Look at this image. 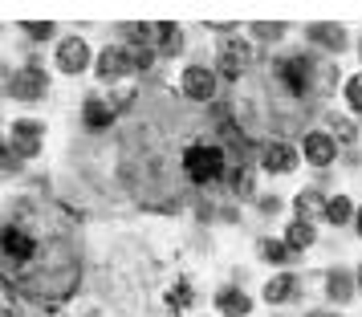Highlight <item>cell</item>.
Listing matches in <instances>:
<instances>
[{"label":"cell","mask_w":362,"mask_h":317,"mask_svg":"<svg viewBox=\"0 0 362 317\" xmlns=\"http://www.w3.org/2000/svg\"><path fill=\"white\" fill-rule=\"evenodd\" d=\"M354 293H358V285H354V273L350 268H329L326 273V297L334 301V305H346V301H354Z\"/></svg>","instance_id":"cell-14"},{"label":"cell","mask_w":362,"mask_h":317,"mask_svg":"<svg viewBox=\"0 0 362 317\" xmlns=\"http://www.w3.org/2000/svg\"><path fill=\"white\" fill-rule=\"evenodd\" d=\"M216 309L224 317H248L252 313V297H248L240 285H224V289L216 293Z\"/></svg>","instance_id":"cell-13"},{"label":"cell","mask_w":362,"mask_h":317,"mask_svg":"<svg viewBox=\"0 0 362 317\" xmlns=\"http://www.w3.org/2000/svg\"><path fill=\"white\" fill-rule=\"evenodd\" d=\"M0 317H25V305H21V293L13 285L0 281Z\"/></svg>","instance_id":"cell-24"},{"label":"cell","mask_w":362,"mask_h":317,"mask_svg":"<svg viewBox=\"0 0 362 317\" xmlns=\"http://www.w3.org/2000/svg\"><path fill=\"white\" fill-rule=\"evenodd\" d=\"M326 122H329V138H334L338 147H346V155H354V143H358V126H354L350 118H342V114H329Z\"/></svg>","instance_id":"cell-20"},{"label":"cell","mask_w":362,"mask_h":317,"mask_svg":"<svg viewBox=\"0 0 362 317\" xmlns=\"http://www.w3.org/2000/svg\"><path fill=\"white\" fill-rule=\"evenodd\" d=\"M257 208H261L264 216H277V212L285 208V203H281L277 196H257Z\"/></svg>","instance_id":"cell-31"},{"label":"cell","mask_w":362,"mask_h":317,"mask_svg":"<svg viewBox=\"0 0 362 317\" xmlns=\"http://www.w3.org/2000/svg\"><path fill=\"white\" fill-rule=\"evenodd\" d=\"M354 232L362 236V208H358V212H354Z\"/></svg>","instance_id":"cell-32"},{"label":"cell","mask_w":362,"mask_h":317,"mask_svg":"<svg viewBox=\"0 0 362 317\" xmlns=\"http://www.w3.org/2000/svg\"><path fill=\"white\" fill-rule=\"evenodd\" d=\"M305 317H334V313H322V309H313V313H305Z\"/></svg>","instance_id":"cell-34"},{"label":"cell","mask_w":362,"mask_h":317,"mask_svg":"<svg viewBox=\"0 0 362 317\" xmlns=\"http://www.w3.org/2000/svg\"><path fill=\"white\" fill-rule=\"evenodd\" d=\"M180 94L187 102H212L216 98V69L208 66H187L183 69V78H180Z\"/></svg>","instance_id":"cell-5"},{"label":"cell","mask_w":362,"mask_h":317,"mask_svg":"<svg viewBox=\"0 0 362 317\" xmlns=\"http://www.w3.org/2000/svg\"><path fill=\"white\" fill-rule=\"evenodd\" d=\"M354 285H358V293H362V265H358V273H354Z\"/></svg>","instance_id":"cell-33"},{"label":"cell","mask_w":362,"mask_h":317,"mask_svg":"<svg viewBox=\"0 0 362 317\" xmlns=\"http://www.w3.org/2000/svg\"><path fill=\"white\" fill-rule=\"evenodd\" d=\"M21 163H25V159L13 150V143H4V138H0V171H21Z\"/></svg>","instance_id":"cell-28"},{"label":"cell","mask_w":362,"mask_h":317,"mask_svg":"<svg viewBox=\"0 0 362 317\" xmlns=\"http://www.w3.org/2000/svg\"><path fill=\"white\" fill-rule=\"evenodd\" d=\"M257 256H261L264 265H289V261H293L289 244L277 240V236H261V240H257Z\"/></svg>","instance_id":"cell-19"},{"label":"cell","mask_w":362,"mask_h":317,"mask_svg":"<svg viewBox=\"0 0 362 317\" xmlns=\"http://www.w3.org/2000/svg\"><path fill=\"white\" fill-rule=\"evenodd\" d=\"M301 293V281H297L293 273H277V277H269V285L261 289V297L269 305H285V301H293Z\"/></svg>","instance_id":"cell-15"},{"label":"cell","mask_w":362,"mask_h":317,"mask_svg":"<svg viewBox=\"0 0 362 317\" xmlns=\"http://www.w3.org/2000/svg\"><path fill=\"white\" fill-rule=\"evenodd\" d=\"M183 175L196 187L220 184L228 175V150L220 143H192V147H183Z\"/></svg>","instance_id":"cell-2"},{"label":"cell","mask_w":362,"mask_h":317,"mask_svg":"<svg viewBox=\"0 0 362 317\" xmlns=\"http://www.w3.org/2000/svg\"><path fill=\"white\" fill-rule=\"evenodd\" d=\"M41 138H45V126H41L37 118H17V122L8 126V143H13V150H17L21 159L41 155Z\"/></svg>","instance_id":"cell-9"},{"label":"cell","mask_w":362,"mask_h":317,"mask_svg":"<svg viewBox=\"0 0 362 317\" xmlns=\"http://www.w3.org/2000/svg\"><path fill=\"white\" fill-rule=\"evenodd\" d=\"M115 106L106 98H86V106H82V122H86V131L90 134H102V131H110L115 126Z\"/></svg>","instance_id":"cell-12"},{"label":"cell","mask_w":362,"mask_h":317,"mask_svg":"<svg viewBox=\"0 0 362 317\" xmlns=\"http://www.w3.org/2000/svg\"><path fill=\"white\" fill-rule=\"evenodd\" d=\"M322 82L326 85L338 82V66L334 61L317 66V57H310V53H289V57L273 61V85L281 94H289L293 102H305L310 94H322Z\"/></svg>","instance_id":"cell-1"},{"label":"cell","mask_w":362,"mask_h":317,"mask_svg":"<svg viewBox=\"0 0 362 317\" xmlns=\"http://www.w3.org/2000/svg\"><path fill=\"white\" fill-rule=\"evenodd\" d=\"M25 33L33 37V41H53L57 37V25L53 20H25Z\"/></svg>","instance_id":"cell-27"},{"label":"cell","mask_w":362,"mask_h":317,"mask_svg":"<svg viewBox=\"0 0 362 317\" xmlns=\"http://www.w3.org/2000/svg\"><path fill=\"white\" fill-rule=\"evenodd\" d=\"M216 57H220V73H224L228 82H236V78L248 69V61H252V45L240 41V37H220Z\"/></svg>","instance_id":"cell-4"},{"label":"cell","mask_w":362,"mask_h":317,"mask_svg":"<svg viewBox=\"0 0 362 317\" xmlns=\"http://www.w3.org/2000/svg\"><path fill=\"white\" fill-rule=\"evenodd\" d=\"M192 297H196V293H192V285H175V297L167 301V305H171V317L180 313V309H183V305H187Z\"/></svg>","instance_id":"cell-30"},{"label":"cell","mask_w":362,"mask_h":317,"mask_svg":"<svg viewBox=\"0 0 362 317\" xmlns=\"http://www.w3.org/2000/svg\"><path fill=\"white\" fill-rule=\"evenodd\" d=\"M94 73H98V82H118V78L134 73L131 49H127V45H106V49L94 57Z\"/></svg>","instance_id":"cell-7"},{"label":"cell","mask_w":362,"mask_h":317,"mask_svg":"<svg viewBox=\"0 0 362 317\" xmlns=\"http://www.w3.org/2000/svg\"><path fill=\"white\" fill-rule=\"evenodd\" d=\"M127 49H155V25H122Z\"/></svg>","instance_id":"cell-22"},{"label":"cell","mask_w":362,"mask_h":317,"mask_svg":"<svg viewBox=\"0 0 362 317\" xmlns=\"http://www.w3.org/2000/svg\"><path fill=\"white\" fill-rule=\"evenodd\" d=\"M342 98H346V106H350L354 114H362V69H358V73H350V78H346Z\"/></svg>","instance_id":"cell-26"},{"label":"cell","mask_w":362,"mask_h":317,"mask_svg":"<svg viewBox=\"0 0 362 317\" xmlns=\"http://www.w3.org/2000/svg\"><path fill=\"white\" fill-rule=\"evenodd\" d=\"M281 240L289 244V252H293V256H301V252L317 240V228H313L310 220H289V228H285V236H281Z\"/></svg>","instance_id":"cell-17"},{"label":"cell","mask_w":362,"mask_h":317,"mask_svg":"<svg viewBox=\"0 0 362 317\" xmlns=\"http://www.w3.org/2000/svg\"><path fill=\"white\" fill-rule=\"evenodd\" d=\"M155 53H159V57H180L183 53L180 25H155Z\"/></svg>","instance_id":"cell-18"},{"label":"cell","mask_w":362,"mask_h":317,"mask_svg":"<svg viewBox=\"0 0 362 317\" xmlns=\"http://www.w3.org/2000/svg\"><path fill=\"white\" fill-rule=\"evenodd\" d=\"M326 200L329 196H322L317 187H305V191H297V200H293V212H297V220H322L326 216Z\"/></svg>","instance_id":"cell-16"},{"label":"cell","mask_w":362,"mask_h":317,"mask_svg":"<svg viewBox=\"0 0 362 317\" xmlns=\"http://www.w3.org/2000/svg\"><path fill=\"white\" fill-rule=\"evenodd\" d=\"M248 33L257 37V41H264V45H273V41H281V37H285V25H281V20H257Z\"/></svg>","instance_id":"cell-25"},{"label":"cell","mask_w":362,"mask_h":317,"mask_svg":"<svg viewBox=\"0 0 362 317\" xmlns=\"http://www.w3.org/2000/svg\"><path fill=\"white\" fill-rule=\"evenodd\" d=\"M354 212H358V208H354V200H350V196H329L326 200V224H334V228H342V224H354Z\"/></svg>","instance_id":"cell-21"},{"label":"cell","mask_w":362,"mask_h":317,"mask_svg":"<svg viewBox=\"0 0 362 317\" xmlns=\"http://www.w3.org/2000/svg\"><path fill=\"white\" fill-rule=\"evenodd\" d=\"M94 66V57H90V45H86L82 37H62L57 41V69L69 73V78H78L86 69Z\"/></svg>","instance_id":"cell-8"},{"label":"cell","mask_w":362,"mask_h":317,"mask_svg":"<svg viewBox=\"0 0 362 317\" xmlns=\"http://www.w3.org/2000/svg\"><path fill=\"white\" fill-rule=\"evenodd\" d=\"M305 41L317 45V49H326L329 57H338L350 45V37H346L342 25H305Z\"/></svg>","instance_id":"cell-11"},{"label":"cell","mask_w":362,"mask_h":317,"mask_svg":"<svg viewBox=\"0 0 362 317\" xmlns=\"http://www.w3.org/2000/svg\"><path fill=\"white\" fill-rule=\"evenodd\" d=\"M4 94L13 102H41L49 94V73L41 69V61H29L25 69L17 73H8V85H4Z\"/></svg>","instance_id":"cell-3"},{"label":"cell","mask_w":362,"mask_h":317,"mask_svg":"<svg viewBox=\"0 0 362 317\" xmlns=\"http://www.w3.org/2000/svg\"><path fill=\"white\" fill-rule=\"evenodd\" d=\"M297 163H301V150H297L293 143H285V138H269L261 147V167L269 171V175H289Z\"/></svg>","instance_id":"cell-6"},{"label":"cell","mask_w":362,"mask_h":317,"mask_svg":"<svg viewBox=\"0 0 362 317\" xmlns=\"http://www.w3.org/2000/svg\"><path fill=\"white\" fill-rule=\"evenodd\" d=\"M224 179H228V191H232V196H240V200H248V196H252V171H248L245 163H236V167L224 175Z\"/></svg>","instance_id":"cell-23"},{"label":"cell","mask_w":362,"mask_h":317,"mask_svg":"<svg viewBox=\"0 0 362 317\" xmlns=\"http://www.w3.org/2000/svg\"><path fill=\"white\" fill-rule=\"evenodd\" d=\"M155 57H159L155 49H131V61H134V69H139V73H147V69L155 66Z\"/></svg>","instance_id":"cell-29"},{"label":"cell","mask_w":362,"mask_h":317,"mask_svg":"<svg viewBox=\"0 0 362 317\" xmlns=\"http://www.w3.org/2000/svg\"><path fill=\"white\" fill-rule=\"evenodd\" d=\"M338 155H342V147L329 138V131H310L305 138H301V159H305L310 167H317V171L329 167Z\"/></svg>","instance_id":"cell-10"}]
</instances>
